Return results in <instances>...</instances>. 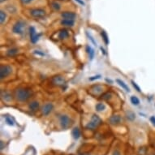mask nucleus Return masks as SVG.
<instances>
[{"label": "nucleus", "mask_w": 155, "mask_h": 155, "mask_svg": "<svg viewBox=\"0 0 155 155\" xmlns=\"http://www.w3.org/2000/svg\"><path fill=\"white\" fill-rule=\"evenodd\" d=\"M101 78V76L100 75H97V76H92L89 78V80H97V79H100Z\"/></svg>", "instance_id": "31"}, {"label": "nucleus", "mask_w": 155, "mask_h": 155, "mask_svg": "<svg viewBox=\"0 0 155 155\" xmlns=\"http://www.w3.org/2000/svg\"><path fill=\"white\" fill-rule=\"evenodd\" d=\"M100 49H101V53H102V54H106V51H105V50L104 49H103V48H102V47H100Z\"/></svg>", "instance_id": "35"}, {"label": "nucleus", "mask_w": 155, "mask_h": 155, "mask_svg": "<svg viewBox=\"0 0 155 155\" xmlns=\"http://www.w3.org/2000/svg\"><path fill=\"white\" fill-rule=\"evenodd\" d=\"M76 2H78V3H79L80 4L83 5V6L85 5V2H84V1H82V0H76Z\"/></svg>", "instance_id": "34"}, {"label": "nucleus", "mask_w": 155, "mask_h": 155, "mask_svg": "<svg viewBox=\"0 0 155 155\" xmlns=\"http://www.w3.org/2000/svg\"><path fill=\"white\" fill-rule=\"evenodd\" d=\"M30 14L35 18H42L44 17L46 15V11L43 9L41 8H35V9H32L30 11Z\"/></svg>", "instance_id": "7"}, {"label": "nucleus", "mask_w": 155, "mask_h": 155, "mask_svg": "<svg viewBox=\"0 0 155 155\" xmlns=\"http://www.w3.org/2000/svg\"><path fill=\"white\" fill-rule=\"evenodd\" d=\"M1 97H2V98L4 99V101H11V94H9V93H7V92H6V91H2V93H1Z\"/></svg>", "instance_id": "13"}, {"label": "nucleus", "mask_w": 155, "mask_h": 155, "mask_svg": "<svg viewBox=\"0 0 155 155\" xmlns=\"http://www.w3.org/2000/svg\"><path fill=\"white\" fill-rule=\"evenodd\" d=\"M17 52H18V50L16 49V48H13V49H11V50L7 51V55H9V56H13L15 54H17Z\"/></svg>", "instance_id": "22"}, {"label": "nucleus", "mask_w": 155, "mask_h": 155, "mask_svg": "<svg viewBox=\"0 0 155 155\" xmlns=\"http://www.w3.org/2000/svg\"><path fill=\"white\" fill-rule=\"evenodd\" d=\"M53 108H54V106H53L52 103H47V104L45 105L43 107H42V114H43L44 116H48L52 111Z\"/></svg>", "instance_id": "8"}, {"label": "nucleus", "mask_w": 155, "mask_h": 155, "mask_svg": "<svg viewBox=\"0 0 155 155\" xmlns=\"http://www.w3.org/2000/svg\"><path fill=\"white\" fill-rule=\"evenodd\" d=\"M91 90H93V92H94L96 94H100L101 91H102V88H101L100 85H95V86L92 88Z\"/></svg>", "instance_id": "20"}, {"label": "nucleus", "mask_w": 155, "mask_h": 155, "mask_svg": "<svg viewBox=\"0 0 155 155\" xmlns=\"http://www.w3.org/2000/svg\"><path fill=\"white\" fill-rule=\"evenodd\" d=\"M61 16L64 20H74V19L76 18V15L72 12V11H64L61 14Z\"/></svg>", "instance_id": "9"}, {"label": "nucleus", "mask_w": 155, "mask_h": 155, "mask_svg": "<svg viewBox=\"0 0 155 155\" xmlns=\"http://www.w3.org/2000/svg\"><path fill=\"white\" fill-rule=\"evenodd\" d=\"M128 119H129L130 120H133L135 119V114L132 113V112H129L128 114Z\"/></svg>", "instance_id": "27"}, {"label": "nucleus", "mask_w": 155, "mask_h": 155, "mask_svg": "<svg viewBox=\"0 0 155 155\" xmlns=\"http://www.w3.org/2000/svg\"><path fill=\"white\" fill-rule=\"evenodd\" d=\"M72 135L74 139H76V140L79 139L80 137V131L79 128H74L72 132Z\"/></svg>", "instance_id": "12"}, {"label": "nucleus", "mask_w": 155, "mask_h": 155, "mask_svg": "<svg viewBox=\"0 0 155 155\" xmlns=\"http://www.w3.org/2000/svg\"><path fill=\"white\" fill-rule=\"evenodd\" d=\"M86 35H87V37H89V39L90 40L91 42H92V43L94 44V46H97V42H95V40L94 39V37L91 36L90 34H89V33L88 32H86Z\"/></svg>", "instance_id": "25"}, {"label": "nucleus", "mask_w": 155, "mask_h": 155, "mask_svg": "<svg viewBox=\"0 0 155 155\" xmlns=\"http://www.w3.org/2000/svg\"><path fill=\"white\" fill-rule=\"evenodd\" d=\"M34 53H35V54H40V55H44L43 53H40L39 51H35V52H34Z\"/></svg>", "instance_id": "36"}, {"label": "nucleus", "mask_w": 155, "mask_h": 155, "mask_svg": "<svg viewBox=\"0 0 155 155\" xmlns=\"http://www.w3.org/2000/svg\"><path fill=\"white\" fill-rule=\"evenodd\" d=\"M121 121V117L119 116H112L111 117H110L109 119V122L113 124V125H116L119 124Z\"/></svg>", "instance_id": "10"}, {"label": "nucleus", "mask_w": 155, "mask_h": 155, "mask_svg": "<svg viewBox=\"0 0 155 155\" xmlns=\"http://www.w3.org/2000/svg\"><path fill=\"white\" fill-rule=\"evenodd\" d=\"M4 1V0H0V2H1V3H3Z\"/></svg>", "instance_id": "39"}, {"label": "nucleus", "mask_w": 155, "mask_h": 155, "mask_svg": "<svg viewBox=\"0 0 155 155\" xmlns=\"http://www.w3.org/2000/svg\"><path fill=\"white\" fill-rule=\"evenodd\" d=\"M12 72V68L9 65H2L0 68V78L4 79L8 76Z\"/></svg>", "instance_id": "4"}, {"label": "nucleus", "mask_w": 155, "mask_h": 155, "mask_svg": "<svg viewBox=\"0 0 155 155\" xmlns=\"http://www.w3.org/2000/svg\"><path fill=\"white\" fill-rule=\"evenodd\" d=\"M101 123V119L98 117V116L97 115H94L92 116V119L89 123H88L86 125L87 128L91 130H94L95 128H97L99 124Z\"/></svg>", "instance_id": "3"}, {"label": "nucleus", "mask_w": 155, "mask_h": 155, "mask_svg": "<svg viewBox=\"0 0 155 155\" xmlns=\"http://www.w3.org/2000/svg\"><path fill=\"white\" fill-rule=\"evenodd\" d=\"M130 100H131V102L135 106H137V105L140 104V100H139V98L136 96H132L131 98H130Z\"/></svg>", "instance_id": "21"}, {"label": "nucleus", "mask_w": 155, "mask_h": 155, "mask_svg": "<svg viewBox=\"0 0 155 155\" xmlns=\"http://www.w3.org/2000/svg\"><path fill=\"white\" fill-rule=\"evenodd\" d=\"M152 155H155V153L154 154H152Z\"/></svg>", "instance_id": "40"}, {"label": "nucleus", "mask_w": 155, "mask_h": 155, "mask_svg": "<svg viewBox=\"0 0 155 155\" xmlns=\"http://www.w3.org/2000/svg\"><path fill=\"white\" fill-rule=\"evenodd\" d=\"M16 96L19 101H25L30 97V92L25 89H18L16 92Z\"/></svg>", "instance_id": "1"}, {"label": "nucleus", "mask_w": 155, "mask_h": 155, "mask_svg": "<svg viewBox=\"0 0 155 155\" xmlns=\"http://www.w3.org/2000/svg\"><path fill=\"white\" fill-rule=\"evenodd\" d=\"M59 120H60L61 127L63 129L68 128L71 125V119H70V118L67 115H63V116H60Z\"/></svg>", "instance_id": "6"}, {"label": "nucleus", "mask_w": 155, "mask_h": 155, "mask_svg": "<svg viewBox=\"0 0 155 155\" xmlns=\"http://www.w3.org/2000/svg\"><path fill=\"white\" fill-rule=\"evenodd\" d=\"M5 120H6V122H7L8 125H11V126H13V125H14V123L12 122V120H11L9 117H6Z\"/></svg>", "instance_id": "29"}, {"label": "nucleus", "mask_w": 155, "mask_h": 155, "mask_svg": "<svg viewBox=\"0 0 155 155\" xmlns=\"http://www.w3.org/2000/svg\"><path fill=\"white\" fill-rule=\"evenodd\" d=\"M149 119H150V122L153 123V125H154V126H155V117L154 116H151Z\"/></svg>", "instance_id": "33"}, {"label": "nucleus", "mask_w": 155, "mask_h": 155, "mask_svg": "<svg viewBox=\"0 0 155 155\" xmlns=\"http://www.w3.org/2000/svg\"><path fill=\"white\" fill-rule=\"evenodd\" d=\"M20 1H21L22 4H30V3L32 2V0H20Z\"/></svg>", "instance_id": "32"}, {"label": "nucleus", "mask_w": 155, "mask_h": 155, "mask_svg": "<svg viewBox=\"0 0 155 155\" xmlns=\"http://www.w3.org/2000/svg\"><path fill=\"white\" fill-rule=\"evenodd\" d=\"M29 107L31 111H37V109L39 108V103L36 101H32V102L29 105Z\"/></svg>", "instance_id": "15"}, {"label": "nucleus", "mask_w": 155, "mask_h": 155, "mask_svg": "<svg viewBox=\"0 0 155 155\" xmlns=\"http://www.w3.org/2000/svg\"><path fill=\"white\" fill-rule=\"evenodd\" d=\"M101 37H102V38H103V41H104L105 44H106V46L109 45V37L108 35H107L106 32L105 30H102L101 32Z\"/></svg>", "instance_id": "18"}, {"label": "nucleus", "mask_w": 155, "mask_h": 155, "mask_svg": "<svg viewBox=\"0 0 155 155\" xmlns=\"http://www.w3.org/2000/svg\"><path fill=\"white\" fill-rule=\"evenodd\" d=\"M113 155H120V154H119V151H117V150H116V151L114 152V154H113Z\"/></svg>", "instance_id": "37"}, {"label": "nucleus", "mask_w": 155, "mask_h": 155, "mask_svg": "<svg viewBox=\"0 0 155 155\" xmlns=\"http://www.w3.org/2000/svg\"><path fill=\"white\" fill-rule=\"evenodd\" d=\"M68 36H69L68 31L67 29H62L61 31L59 32V33H58V38L61 40L67 38Z\"/></svg>", "instance_id": "11"}, {"label": "nucleus", "mask_w": 155, "mask_h": 155, "mask_svg": "<svg viewBox=\"0 0 155 155\" xmlns=\"http://www.w3.org/2000/svg\"><path fill=\"white\" fill-rule=\"evenodd\" d=\"M74 24H75V22L72 20H63L61 21L62 25L68 26V27H72L74 25Z\"/></svg>", "instance_id": "14"}, {"label": "nucleus", "mask_w": 155, "mask_h": 155, "mask_svg": "<svg viewBox=\"0 0 155 155\" xmlns=\"http://www.w3.org/2000/svg\"><path fill=\"white\" fill-rule=\"evenodd\" d=\"M81 155H89V154H81Z\"/></svg>", "instance_id": "41"}, {"label": "nucleus", "mask_w": 155, "mask_h": 155, "mask_svg": "<svg viewBox=\"0 0 155 155\" xmlns=\"http://www.w3.org/2000/svg\"><path fill=\"white\" fill-rule=\"evenodd\" d=\"M29 35H30V40H31L32 43H36L38 41V39H39L41 33L37 34L35 28L33 26H31V27H29Z\"/></svg>", "instance_id": "5"}, {"label": "nucleus", "mask_w": 155, "mask_h": 155, "mask_svg": "<svg viewBox=\"0 0 155 155\" xmlns=\"http://www.w3.org/2000/svg\"><path fill=\"white\" fill-rule=\"evenodd\" d=\"M94 53H95V52H94V49H91L90 52L89 53V58H90V60H93V59H94Z\"/></svg>", "instance_id": "30"}, {"label": "nucleus", "mask_w": 155, "mask_h": 155, "mask_svg": "<svg viewBox=\"0 0 155 155\" xmlns=\"http://www.w3.org/2000/svg\"><path fill=\"white\" fill-rule=\"evenodd\" d=\"M53 82L55 85H63L64 83V80L62 76H55L53 79Z\"/></svg>", "instance_id": "17"}, {"label": "nucleus", "mask_w": 155, "mask_h": 155, "mask_svg": "<svg viewBox=\"0 0 155 155\" xmlns=\"http://www.w3.org/2000/svg\"><path fill=\"white\" fill-rule=\"evenodd\" d=\"M6 17H7V15L5 13V11H0V22H1V24H3V23L5 21Z\"/></svg>", "instance_id": "23"}, {"label": "nucleus", "mask_w": 155, "mask_h": 155, "mask_svg": "<svg viewBox=\"0 0 155 155\" xmlns=\"http://www.w3.org/2000/svg\"><path fill=\"white\" fill-rule=\"evenodd\" d=\"M25 24L20 20L16 22L12 28V32L16 34H20V35L23 34L25 32Z\"/></svg>", "instance_id": "2"}, {"label": "nucleus", "mask_w": 155, "mask_h": 155, "mask_svg": "<svg viewBox=\"0 0 155 155\" xmlns=\"http://www.w3.org/2000/svg\"><path fill=\"white\" fill-rule=\"evenodd\" d=\"M1 149H4V141H1Z\"/></svg>", "instance_id": "38"}, {"label": "nucleus", "mask_w": 155, "mask_h": 155, "mask_svg": "<svg viewBox=\"0 0 155 155\" xmlns=\"http://www.w3.org/2000/svg\"><path fill=\"white\" fill-rule=\"evenodd\" d=\"M131 82H132V85H133L134 88L136 89V90H137V92H139V93H141V88H140V87H139V86H138V85H137V84L136 83V82H135L134 80H132Z\"/></svg>", "instance_id": "26"}, {"label": "nucleus", "mask_w": 155, "mask_h": 155, "mask_svg": "<svg viewBox=\"0 0 155 155\" xmlns=\"http://www.w3.org/2000/svg\"><path fill=\"white\" fill-rule=\"evenodd\" d=\"M51 6L52 7L54 8V10H56V11H58L59 9H60V5L58 4V3H56V2H53L52 4H51Z\"/></svg>", "instance_id": "24"}, {"label": "nucleus", "mask_w": 155, "mask_h": 155, "mask_svg": "<svg viewBox=\"0 0 155 155\" xmlns=\"http://www.w3.org/2000/svg\"><path fill=\"white\" fill-rule=\"evenodd\" d=\"M111 97V94H110V93H106V94H103V96H102V98L106 99V100H108Z\"/></svg>", "instance_id": "28"}, {"label": "nucleus", "mask_w": 155, "mask_h": 155, "mask_svg": "<svg viewBox=\"0 0 155 155\" xmlns=\"http://www.w3.org/2000/svg\"><path fill=\"white\" fill-rule=\"evenodd\" d=\"M104 110H106V106L103 103H97L96 105V111L98 112L103 111Z\"/></svg>", "instance_id": "19"}, {"label": "nucleus", "mask_w": 155, "mask_h": 155, "mask_svg": "<svg viewBox=\"0 0 155 155\" xmlns=\"http://www.w3.org/2000/svg\"><path fill=\"white\" fill-rule=\"evenodd\" d=\"M116 82H117V84H119V86L122 87L123 89H125L127 92H130V89L128 88V86L126 84L123 82V80H119V79H117L116 80Z\"/></svg>", "instance_id": "16"}]
</instances>
